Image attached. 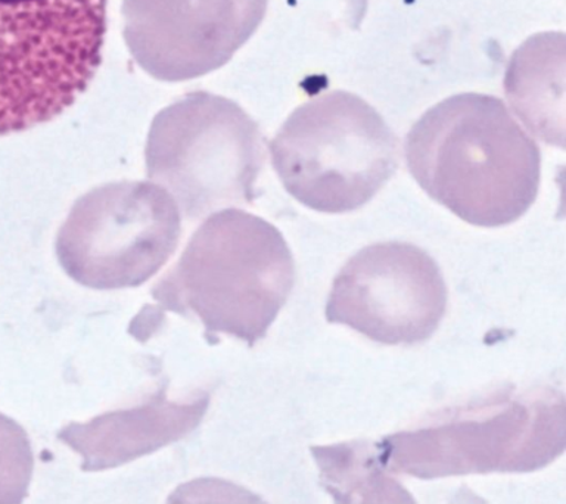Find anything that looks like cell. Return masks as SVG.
Wrapping results in <instances>:
<instances>
[{"label": "cell", "instance_id": "cell-1", "mask_svg": "<svg viewBox=\"0 0 566 504\" xmlns=\"http://www.w3.org/2000/svg\"><path fill=\"white\" fill-rule=\"evenodd\" d=\"M420 188L469 224L500 228L537 198L542 155L499 97L460 93L422 115L406 139Z\"/></svg>", "mask_w": 566, "mask_h": 504}, {"label": "cell", "instance_id": "cell-3", "mask_svg": "<svg viewBox=\"0 0 566 504\" xmlns=\"http://www.w3.org/2000/svg\"><path fill=\"white\" fill-rule=\"evenodd\" d=\"M108 0H0V136L69 109L102 61Z\"/></svg>", "mask_w": 566, "mask_h": 504}, {"label": "cell", "instance_id": "cell-8", "mask_svg": "<svg viewBox=\"0 0 566 504\" xmlns=\"http://www.w3.org/2000/svg\"><path fill=\"white\" fill-rule=\"evenodd\" d=\"M269 0H124V40L150 77L176 83L228 64Z\"/></svg>", "mask_w": 566, "mask_h": 504}, {"label": "cell", "instance_id": "cell-2", "mask_svg": "<svg viewBox=\"0 0 566 504\" xmlns=\"http://www.w3.org/2000/svg\"><path fill=\"white\" fill-rule=\"evenodd\" d=\"M294 282L282 233L259 216L228 208L202 221L150 294L166 312L201 323L207 335L254 345L276 321Z\"/></svg>", "mask_w": 566, "mask_h": 504}, {"label": "cell", "instance_id": "cell-5", "mask_svg": "<svg viewBox=\"0 0 566 504\" xmlns=\"http://www.w3.org/2000/svg\"><path fill=\"white\" fill-rule=\"evenodd\" d=\"M269 149L287 193L329 214L366 206L398 166L397 136L374 106L345 91L298 106Z\"/></svg>", "mask_w": 566, "mask_h": 504}, {"label": "cell", "instance_id": "cell-6", "mask_svg": "<svg viewBox=\"0 0 566 504\" xmlns=\"http://www.w3.org/2000/svg\"><path fill=\"white\" fill-rule=\"evenodd\" d=\"M181 214L153 181H114L80 197L56 238L62 270L97 291L144 285L175 254Z\"/></svg>", "mask_w": 566, "mask_h": 504}, {"label": "cell", "instance_id": "cell-4", "mask_svg": "<svg viewBox=\"0 0 566 504\" xmlns=\"http://www.w3.org/2000/svg\"><path fill=\"white\" fill-rule=\"evenodd\" d=\"M259 124L228 97L185 95L159 111L146 140V176L175 198L195 223L256 198L265 166Z\"/></svg>", "mask_w": 566, "mask_h": 504}, {"label": "cell", "instance_id": "cell-9", "mask_svg": "<svg viewBox=\"0 0 566 504\" xmlns=\"http://www.w3.org/2000/svg\"><path fill=\"white\" fill-rule=\"evenodd\" d=\"M504 92L526 128L548 145L565 148V35L526 40L509 62Z\"/></svg>", "mask_w": 566, "mask_h": 504}, {"label": "cell", "instance_id": "cell-7", "mask_svg": "<svg viewBox=\"0 0 566 504\" xmlns=\"http://www.w3.org/2000/svg\"><path fill=\"white\" fill-rule=\"evenodd\" d=\"M447 309L444 277L436 260L406 242L374 243L335 277L326 318L385 345L431 338Z\"/></svg>", "mask_w": 566, "mask_h": 504}]
</instances>
